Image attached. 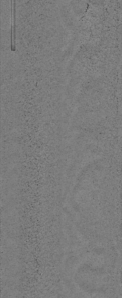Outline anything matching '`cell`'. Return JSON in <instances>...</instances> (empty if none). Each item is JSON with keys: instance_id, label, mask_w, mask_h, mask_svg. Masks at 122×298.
<instances>
[{"instance_id": "cell-1", "label": "cell", "mask_w": 122, "mask_h": 298, "mask_svg": "<svg viewBox=\"0 0 122 298\" xmlns=\"http://www.w3.org/2000/svg\"><path fill=\"white\" fill-rule=\"evenodd\" d=\"M15 0H11V48L12 51L15 50Z\"/></svg>"}]
</instances>
